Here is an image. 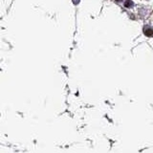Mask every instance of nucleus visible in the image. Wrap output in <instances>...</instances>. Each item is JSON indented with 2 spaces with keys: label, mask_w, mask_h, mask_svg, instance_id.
Instances as JSON below:
<instances>
[{
  "label": "nucleus",
  "mask_w": 153,
  "mask_h": 153,
  "mask_svg": "<svg viewBox=\"0 0 153 153\" xmlns=\"http://www.w3.org/2000/svg\"><path fill=\"white\" fill-rule=\"evenodd\" d=\"M134 6V3L132 0H126V2H124V7L126 8H131Z\"/></svg>",
  "instance_id": "nucleus-2"
},
{
  "label": "nucleus",
  "mask_w": 153,
  "mask_h": 153,
  "mask_svg": "<svg viewBox=\"0 0 153 153\" xmlns=\"http://www.w3.org/2000/svg\"><path fill=\"white\" fill-rule=\"evenodd\" d=\"M143 33L146 36H151L153 35V29L150 26H146L143 28Z\"/></svg>",
  "instance_id": "nucleus-1"
},
{
  "label": "nucleus",
  "mask_w": 153,
  "mask_h": 153,
  "mask_svg": "<svg viewBox=\"0 0 153 153\" xmlns=\"http://www.w3.org/2000/svg\"><path fill=\"white\" fill-rule=\"evenodd\" d=\"M116 1H118V2H121V1H123V0H116Z\"/></svg>",
  "instance_id": "nucleus-3"
}]
</instances>
